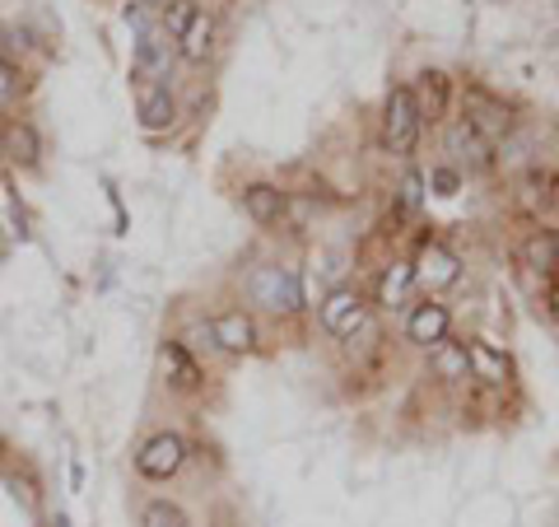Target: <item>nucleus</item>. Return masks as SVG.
Returning <instances> with one entry per match:
<instances>
[{
	"label": "nucleus",
	"mask_w": 559,
	"mask_h": 527,
	"mask_svg": "<svg viewBox=\"0 0 559 527\" xmlns=\"http://www.w3.org/2000/svg\"><path fill=\"white\" fill-rule=\"evenodd\" d=\"M419 131H425V117H419L415 108V94L411 84H392L388 90V103H382V145H388V154H415L419 145Z\"/></svg>",
	"instance_id": "1"
},
{
	"label": "nucleus",
	"mask_w": 559,
	"mask_h": 527,
	"mask_svg": "<svg viewBox=\"0 0 559 527\" xmlns=\"http://www.w3.org/2000/svg\"><path fill=\"white\" fill-rule=\"evenodd\" d=\"M248 294H252V304L275 313V318H294V313L304 308L299 276H294L289 267H280V261H266V267H257L248 276Z\"/></svg>",
	"instance_id": "2"
},
{
	"label": "nucleus",
	"mask_w": 559,
	"mask_h": 527,
	"mask_svg": "<svg viewBox=\"0 0 559 527\" xmlns=\"http://www.w3.org/2000/svg\"><path fill=\"white\" fill-rule=\"evenodd\" d=\"M187 467V438L178 430H159L135 448V477L145 481H173Z\"/></svg>",
	"instance_id": "3"
},
{
	"label": "nucleus",
	"mask_w": 559,
	"mask_h": 527,
	"mask_svg": "<svg viewBox=\"0 0 559 527\" xmlns=\"http://www.w3.org/2000/svg\"><path fill=\"white\" fill-rule=\"evenodd\" d=\"M411 271H415V285H425L429 294H439V290H452L462 280V257L429 238L425 248H419V257L411 261Z\"/></svg>",
	"instance_id": "4"
},
{
	"label": "nucleus",
	"mask_w": 559,
	"mask_h": 527,
	"mask_svg": "<svg viewBox=\"0 0 559 527\" xmlns=\"http://www.w3.org/2000/svg\"><path fill=\"white\" fill-rule=\"evenodd\" d=\"M364 323H369V304H364V294H359L355 285H341V290H331V294L322 298V327H326L336 341L355 337Z\"/></svg>",
	"instance_id": "5"
},
{
	"label": "nucleus",
	"mask_w": 559,
	"mask_h": 527,
	"mask_svg": "<svg viewBox=\"0 0 559 527\" xmlns=\"http://www.w3.org/2000/svg\"><path fill=\"white\" fill-rule=\"evenodd\" d=\"M173 57H178V43L168 38V33H140L135 43V66L131 75L135 84H168V70H173Z\"/></svg>",
	"instance_id": "6"
},
{
	"label": "nucleus",
	"mask_w": 559,
	"mask_h": 527,
	"mask_svg": "<svg viewBox=\"0 0 559 527\" xmlns=\"http://www.w3.org/2000/svg\"><path fill=\"white\" fill-rule=\"evenodd\" d=\"M448 154L452 160H457L466 173H485V168H495V145H489V140L471 127L466 117H452L448 121Z\"/></svg>",
	"instance_id": "7"
},
{
	"label": "nucleus",
	"mask_w": 559,
	"mask_h": 527,
	"mask_svg": "<svg viewBox=\"0 0 559 527\" xmlns=\"http://www.w3.org/2000/svg\"><path fill=\"white\" fill-rule=\"evenodd\" d=\"M462 346H466L471 378H476V383H485V388H509V383H513V374H518L509 350L489 346L485 337H471V341H462Z\"/></svg>",
	"instance_id": "8"
},
{
	"label": "nucleus",
	"mask_w": 559,
	"mask_h": 527,
	"mask_svg": "<svg viewBox=\"0 0 559 527\" xmlns=\"http://www.w3.org/2000/svg\"><path fill=\"white\" fill-rule=\"evenodd\" d=\"M0 154H5V164H14V168H38V160H43L38 127H33L28 117H5L0 121Z\"/></svg>",
	"instance_id": "9"
},
{
	"label": "nucleus",
	"mask_w": 559,
	"mask_h": 527,
	"mask_svg": "<svg viewBox=\"0 0 559 527\" xmlns=\"http://www.w3.org/2000/svg\"><path fill=\"white\" fill-rule=\"evenodd\" d=\"M210 337H215V350H224V355H252L257 323H252V313H242V308H224L219 318L210 323Z\"/></svg>",
	"instance_id": "10"
},
{
	"label": "nucleus",
	"mask_w": 559,
	"mask_h": 527,
	"mask_svg": "<svg viewBox=\"0 0 559 527\" xmlns=\"http://www.w3.org/2000/svg\"><path fill=\"white\" fill-rule=\"evenodd\" d=\"M448 331H452V313L439 304V298H425V304L411 308V318H406V341L411 346L433 350L439 341H448Z\"/></svg>",
	"instance_id": "11"
},
{
	"label": "nucleus",
	"mask_w": 559,
	"mask_h": 527,
	"mask_svg": "<svg viewBox=\"0 0 559 527\" xmlns=\"http://www.w3.org/2000/svg\"><path fill=\"white\" fill-rule=\"evenodd\" d=\"M135 117H140V131L164 136V131H173V121H178V98H173L168 84H140Z\"/></svg>",
	"instance_id": "12"
},
{
	"label": "nucleus",
	"mask_w": 559,
	"mask_h": 527,
	"mask_svg": "<svg viewBox=\"0 0 559 527\" xmlns=\"http://www.w3.org/2000/svg\"><path fill=\"white\" fill-rule=\"evenodd\" d=\"M466 121H471V127H476L485 140H489V145H503V136H509L513 131V117H509V108H503V103H495V98H489L485 90H471L466 94V113H462Z\"/></svg>",
	"instance_id": "13"
},
{
	"label": "nucleus",
	"mask_w": 559,
	"mask_h": 527,
	"mask_svg": "<svg viewBox=\"0 0 559 527\" xmlns=\"http://www.w3.org/2000/svg\"><path fill=\"white\" fill-rule=\"evenodd\" d=\"M242 210H248V220L261 224V230H275L289 215V197L275 183H248L242 187Z\"/></svg>",
	"instance_id": "14"
},
{
	"label": "nucleus",
	"mask_w": 559,
	"mask_h": 527,
	"mask_svg": "<svg viewBox=\"0 0 559 527\" xmlns=\"http://www.w3.org/2000/svg\"><path fill=\"white\" fill-rule=\"evenodd\" d=\"M215 33H219L215 14L197 10V14H191V24L182 28V38H178V57H182L187 66H205L210 57H215Z\"/></svg>",
	"instance_id": "15"
},
{
	"label": "nucleus",
	"mask_w": 559,
	"mask_h": 527,
	"mask_svg": "<svg viewBox=\"0 0 559 527\" xmlns=\"http://www.w3.org/2000/svg\"><path fill=\"white\" fill-rule=\"evenodd\" d=\"M159 364H164V378H168L178 393H197L201 383H205L201 360L191 355L182 341H164V346H159Z\"/></svg>",
	"instance_id": "16"
},
{
	"label": "nucleus",
	"mask_w": 559,
	"mask_h": 527,
	"mask_svg": "<svg viewBox=\"0 0 559 527\" xmlns=\"http://www.w3.org/2000/svg\"><path fill=\"white\" fill-rule=\"evenodd\" d=\"M415 94V108L425 121H443L448 117V103H452V80L443 75V70H419V80L411 84Z\"/></svg>",
	"instance_id": "17"
},
{
	"label": "nucleus",
	"mask_w": 559,
	"mask_h": 527,
	"mask_svg": "<svg viewBox=\"0 0 559 527\" xmlns=\"http://www.w3.org/2000/svg\"><path fill=\"white\" fill-rule=\"evenodd\" d=\"M522 261H527L536 276H559V234L536 230L527 243H522Z\"/></svg>",
	"instance_id": "18"
},
{
	"label": "nucleus",
	"mask_w": 559,
	"mask_h": 527,
	"mask_svg": "<svg viewBox=\"0 0 559 527\" xmlns=\"http://www.w3.org/2000/svg\"><path fill=\"white\" fill-rule=\"evenodd\" d=\"M411 290H415L411 261H392V267L378 276V304H382V308H401V304L411 298Z\"/></svg>",
	"instance_id": "19"
},
{
	"label": "nucleus",
	"mask_w": 559,
	"mask_h": 527,
	"mask_svg": "<svg viewBox=\"0 0 559 527\" xmlns=\"http://www.w3.org/2000/svg\"><path fill=\"white\" fill-rule=\"evenodd\" d=\"M429 368L439 374L443 383H466L471 378V364H466V346L462 341H439L429 350Z\"/></svg>",
	"instance_id": "20"
},
{
	"label": "nucleus",
	"mask_w": 559,
	"mask_h": 527,
	"mask_svg": "<svg viewBox=\"0 0 559 527\" xmlns=\"http://www.w3.org/2000/svg\"><path fill=\"white\" fill-rule=\"evenodd\" d=\"M140 527H191V518H187V508L178 504V500H150L145 508H140Z\"/></svg>",
	"instance_id": "21"
},
{
	"label": "nucleus",
	"mask_w": 559,
	"mask_h": 527,
	"mask_svg": "<svg viewBox=\"0 0 559 527\" xmlns=\"http://www.w3.org/2000/svg\"><path fill=\"white\" fill-rule=\"evenodd\" d=\"M197 10H201L197 0H168V5H164V20H159V33H168V38L178 43L182 28L191 24V14H197Z\"/></svg>",
	"instance_id": "22"
},
{
	"label": "nucleus",
	"mask_w": 559,
	"mask_h": 527,
	"mask_svg": "<svg viewBox=\"0 0 559 527\" xmlns=\"http://www.w3.org/2000/svg\"><path fill=\"white\" fill-rule=\"evenodd\" d=\"M419 201H425V178L411 168L406 178H401V210H419Z\"/></svg>",
	"instance_id": "23"
},
{
	"label": "nucleus",
	"mask_w": 559,
	"mask_h": 527,
	"mask_svg": "<svg viewBox=\"0 0 559 527\" xmlns=\"http://www.w3.org/2000/svg\"><path fill=\"white\" fill-rule=\"evenodd\" d=\"M20 94V70H14L5 57H0V113L10 108V98Z\"/></svg>",
	"instance_id": "24"
},
{
	"label": "nucleus",
	"mask_w": 559,
	"mask_h": 527,
	"mask_svg": "<svg viewBox=\"0 0 559 527\" xmlns=\"http://www.w3.org/2000/svg\"><path fill=\"white\" fill-rule=\"evenodd\" d=\"M121 20H127L135 33H154V24H150V5H140V0H131V5L121 10Z\"/></svg>",
	"instance_id": "25"
},
{
	"label": "nucleus",
	"mask_w": 559,
	"mask_h": 527,
	"mask_svg": "<svg viewBox=\"0 0 559 527\" xmlns=\"http://www.w3.org/2000/svg\"><path fill=\"white\" fill-rule=\"evenodd\" d=\"M433 187H439L443 197H452V191H457V173H448V168H443V173H433Z\"/></svg>",
	"instance_id": "26"
},
{
	"label": "nucleus",
	"mask_w": 559,
	"mask_h": 527,
	"mask_svg": "<svg viewBox=\"0 0 559 527\" xmlns=\"http://www.w3.org/2000/svg\"><path fill=\"white\" fill-rule=\"evenodd\" d=\"M550 313H555V323H559V276L550 280Z\"/></svg>",
	"instance_id": "27"
},
{
	"label": "nucleus",
	"mask_w": 559,
	"mask_h": 527,
	"mask_svg": "<svg viewBox=\"0 0 559 527\" xmlns=\"http://www.w3.org/2000/svg\"><path fill=\"white\" fill-rule=\"evenodd\" d=\"M140 5H150V10H164V5H168V0H140Z\"/></svg>",
	"instance_id": "28"
},
{
	"label": "nucleus",
	"mask_w": 559,
	"mask_h": 527,
	"mask_svg": "<svg viewBox=\"0 0 559 527\" xmlns=\"http://www.w3.org/2000/svg\"><path fill=\"white\" fill-rule=\"evenodd\" d=\"M0 462H5V438H0Z\"/></svg>",
	"instance_id": "29"
}]
</instances>
